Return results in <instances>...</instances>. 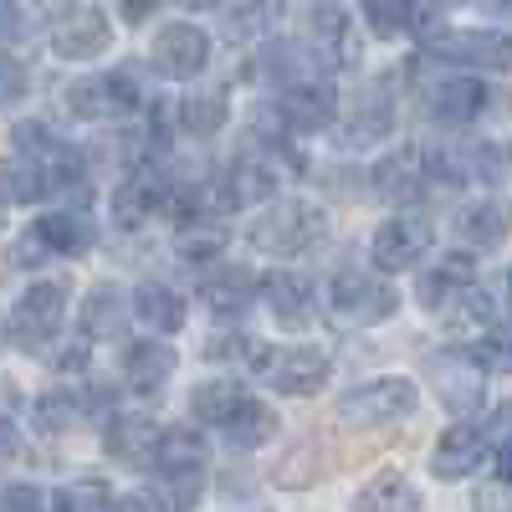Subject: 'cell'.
Segmentation results:
<instances>
[{"instance_id":"83f0119b","label":"cell","mask_w":512,"mask_h":512,"mask_svg":"<svg viewBox=\"0 0 512 512\" xmlns=\"http://www.w3.org/2000/svg\"><path fill=\"white\" fill-rule=\"evenodd\" d=\"M472 282H477V267H472V256L451 251V256H441V262H436L431 272L420 277V303L436 313V308L446 303V297H456L461 287H472Z\"/></svg>"},{"instance_id":"f6af8a7d","label":"cell","mask_w":512,"mask_h":512,"mask_svg":"<svg viewBox=\"0 0 512 512\" xmlns=\"http://www.w3.org/2000/svg\"><path fill=\"white\" fill-rule=\"evenodd\" d=\"M16 451H21V436H16V425L0 415V461H11Z\"/></svg>"},{"instance_id":"5bb4252c","label":"cell","mask_w":512,"mask_h":512,"mask_svg":"<svg viewBox=\"0 0 512 512\" xmlns=\"http://www.w3.org/2000/svg\"><path fill=\"white\" fill-rule=\"evenodd\" d=\"M113 47V26L98 6H72L52 21V52L62 62H93Z\"/></svg>"},{"instance_id":"9a60e30c","label":"cell","mask_w":512,"mask_h":512,"mask_svg":"<svg viewBox=\"0 0 512 512\" xmlns=\"http://www.w3.org/2000/svg\"><path fill=\"white\" fill-rule=\"evenodd\" d=\"M420 103H425V113H431L436 123L461 128V123H472L487 108V88L477 77H466V72H441V77H431L420 88Z\"/></svg>"},{"instance_id":"e0dca14e","label":"cell","mask_w":512,"mask_h":512,"mask_svg":"<svg viewBox=\"0 0 512 512\" xmlns=\"http://www.w3.org/2000/svg\"><path fill=\"white\" fill-rule=\"evenodd\" d=\"M308 47L323 67H349L359 57L354 47V26H349V11L338 0H318L308 11Z\"/></svg>"},{"instance_id":"f5cc1de1","label":"cell","mask_w":512,"mask_h":512,"mask_svg":"<svg viewBox=\"0 0 512 512\" xmlns=\"http://www.w3.org/2000/svg\"><path fill=\"white\" fill-rule=\"evenodd\" d=\"M0 221H6V200H0Z\"/></svg>"},{"instance_id":"4316f807","label":"cell","mask_w":512,"mask_h":512,"mask_svg":"<svg viewBox=\"0 0 512 512\" xmlns=\"http://www.w3.org/2000/svg\"><path fill=\"white\" fill-rule=\"evenodd\" d=\"M354 512H420V492L400 472H379L354 492Z\"/></svg>"},{"instance_id":"44dd1931","label":"cell","mask_w":512,"mask_h":512,"mask_svg":"<svg viewBox=\"0 0 512 512\" xmlns=\"http://www.w3.org/2000/svg\"><path fill=\"white\" fill-rule=\"evenodd\" d=\"M159 436H164V431H159L149 415H113L103 446H108V456L123 461V466H154Z\"/></svg>"},{"instance_id":"c3c4849f","label":"cell","mask_w":512,"mask_h":512,"mask_svg":"<svg viewBox=\"0 0 512 512\" xmlns=\"http://www.w3.org/2000/svg\"><path fill=\"white\" fill-rule=\"evenodd\" d=\"M113 512H149V502L144 497H123V502H113Z\"/></svg>"},{"instance_id":"d6986e66","label":"cell","mask_w":512,"mask_h":512,"mask_svg":"<svg viewBox=\"0 0 512 512\" xmlns=\"http://www.w3.org/2000/svg\"><path fill=\"white\" fill-rule=\"evenodd\" d=\"M395 128V108L384 93H364L344 118H333V139L344 144V149H374L384 134Z\"/></svg>"},{"instance_id":"bcb514c9","label":"cell","mask_w":512,"mask_h":512,"mask_svg":"<svg viewBox=\"0 0 512 512\" xmlns=\"http://www.w3.org/2000/svg\"><path fill=\"white\" fill-rule=\"evenodd\" d=\"M154 6H159V0H123V21H134V26H139V21L154 16Z\"/></svg>"},{"instance_id":"8992f818","label":"cell","mask_w":512,"mask_h":512,"mask_svg":"<svg viewBox=\"0 0 512 512\" xmlns=\"http://www.w3.org/2000/svg\"><path fill=\"white\" fill-rule=\"evenodd\" d=\"M395 308H400V292L374 272H338L328 287V313L344 328L384 323V318H395Z\"/></svg>"},{"instance_id":"ee69618b","label":"cell","mask_w":512,"mask_h":512,"mask_svg":"<svg viewBox=\"0 0 512 512\" xmlns=\"http://www.w3.org/2000/svg\"><path fill=\"white\" fill-rule=\"evenodd\" d=\"M492 472H497L502 487H512V441H497V451H492Z\"/></svg>"},{"instance_id":"484cf974","label":"cell","mask_w":512,"mask_h":512,"mask_svg":"<svg viewBox=\"0 0 512 512\" xmlns=\"http://www.w3.org/2000/svg\"><path fill=\"white\" fill-rule=\"evenodd\" d=\"M128 313H134V297H123L118 287H93L88 303H82V333L88 338H118Z\"/></svg>"},{"instance_id":"cb8c5ba5","label":"cell","mask_w":512,"mask_h":512,"mask_svg":"<svg viewBox=\"0 0 512 512\" xmlns=\"http://www.w3.org/2000/svg\"><path fill=\"white\" fill-rule=\"evenodd\" d=\"M262 297L277 313V323L287 328H308L313 323V282L303 272H267L262 277Z\"/></svg>"},{"instance_id":"2e32d148","label":"cell","mask_w":512,"mask_h":512,"mask_svg":"<svg viewBox=\"0 0 512 512\" xmlns=\"http://www.w3.org/2000/svg\"><path fill=\"white\" fill-rule=\"evenodd\" d=\"M425 251H431V226H425V216H390L369 241V256H374L379 272H410Z\"/></svg>"},{"instance_id":"9c48e42d","label":"cell","mask_w":512,"mask_h":512,"mask_svg":"<svg viewBox=\"0 0 512 512\" xmlns=\"http://www.w3.org/2000/svg\"><path fill=\"white\" fill-rule=\"evenodd\" d=\"M415 384L410 379H369L359 390H349L338 400V420L354 425V431H379V425H395L415 410Z\"/></svg>"},{"instance_id":"60d3db41","label":"cell","mask_w":512,"mask_h":512,"mask_svg":"<svg viewBox=\"0 0 512 512\" xmlns=\"http://www.w3.org/2000/svg\"><path fill=\"white\" fill-rule=\"evenodd\" d=\"M31 36V11L21 0H0V47H16Z\"/></svg>"},{"instance_id":"52a82bcc","label":"cell","mask_w":512,"mask_h":512,"mask_svg":"<svg viewBox=\"0 0 512 512\" xmlns=\"http://www.w3.org/2000/svg\"><path fill=\"white\" fill-rule=\"evenodd\" d=\"M93 246V221L77 216V210H52V216H36L21 241H16V262L21 267H41L52 256H82Z\"/></svg>"},{"instance_id":"816d5d0a","label":"cell","mask_w":512,"mask_h":512,"mask_svg":"<svg viewBox=\"0 0 512 512\" xmlns=\"http://www.w3.org/2000/svg\"><path fill=\"white\" fill-rule=\"evenodd\" d=\"M436 6H461V0H436Z\"/></svg>"},{"instance_id":"8fae6325","label":"cell","mask_w":512,"mask_h":512,"mask_svg":"<svg viewBox=\"0 0 512 512\" xmlns=\"http://www.w3.org/2000/svg\"><path fill=\"white\" fill-rule=\"evenodd\" d=\"M436 185V169H431V149H390L374 164V190L390 200V205H420V195Z\"/></svg>"},{"instance_id":"f546056e","label":"cell","mask_w":512,"mask_h":512,"mask_svg":"<svg viewBox=\"0 0 512 512\" xmlns=\"http://www.w3.org/2000/svg\"><path fill=\"white\" fill-rule=\"evenodd\" d=\"M134 318H144L154 333H180V328H185V303H180L175 287L144 282V287L134 292Z\"/></svg>"},{"instance_id":"ffe728a7","label":"cell","mask_w":512,"mask_h":512,"mask_svg":"<svg viewBox=\"0 0 512 512\" xmlns=\"http://www.w3.org/2000/svg\"><path fill=\"white\" fill-rule=\"evenodd\" d=\"M169 180H159L154 169H139V175H128L118 190H113V221L123 226V231H139L154 210H164V200H169Z\"/></svg>"},{"instance_id":"8d00e7d4","label":"cell","mask_w":512,"mask_h":512,"mask_svg":"<svg viewBox=\"0 0 512 512\" xmlns=\"http://www.w3.org/2000/svg\"><path fill=\"white\" fill-rule=\"evenodd\" d=\"M200 487H205V472H175V477H159L154 482V502L164 512H190L200 502Z\"/></svg>"},{"instance_id":"3957f363","label":"cell","mask_w":512,"mask_h":512,"mask_svg":"<svg viewBox=\"0 0 512 512\" xmlns=\"http://www.w3.org/2000/svg\"><path fill=\"white\" fill-rule=\"evenodd\" d=\"M323 231H328L323 210H318L313 200H303V195H287V200H272L262 216H256L251 246H262V251H272V256H297V251L318 246Z\"/></svg>"},{"instance_id":"6da1fadb","label":"cell","mask_w":512,"mask_h":512,"mask_svg":"<svg viewBox=\"0 0 512 512\" xmlns=\"http://www.w3.org/2000/svg\"><path fill=\"white\" fill-rule=\"evenodd\" d=\"M82 169H88V159H82L77 144H67L62 134H52L47 123H16L11 128V169H6V190L16 200H52L62 190H77L82 185Z\"/></svg>"},{"instance_id":"d4e9b609","label":"cell","mask_w":512,"mask_h":512,"mask_svg":"<svg viewBox=\"0 0 512 512\" xmlns=\"http://www.w3.org/2000/svg\"><path fill=\"white\" fill-rule=\"evenodd\" d=\"M256 292H262V282H256L246 267H221L216 277L205 282V303H210L216 318H241L256 303Z\"/></svg>"},{"instance_id":"7bdbcfd3","label":"cell","mask_w":512,"mask_h":512,"mask_svg":"<svg viewBox=\"0 0 512 512\" xmlns=\"http://www.w3.org/2000/svg\"><path fill=\"white\" fill-rule=\"evenodd\" d=\"M21 88H26V77H21V67H16V62H6V57H0V108H6V103H16V98H21Z\"/></svg>"},{"instance_id":"7dc6e473","label":"cell","mask_w":512,"mask_h":512,"mask_svg":"<svg viewBox=\"0 0 512 512\" xmlns=\"http://www.w3.org/2000/svg\"><path fill=\"white\" fill-rule=\"evenodd\" d=\"M492 436H497V441H512V400L497 410V420H492Z\"/></svg>"},{"instance_id":"30bf717a","label":"cell","mask_w":512,"mask_h":512,"mask_svg":"<svg viewBox=\"0 0 512 512\" xmlns=\"http://www.w3.org/2000/svg\"><path fill=\"white\" fill-rule=\"evenodd\" d=\"M425 52L446 67L507 72L512 67V36L507 31H425Z\"/></svg>"},{"instance_id":"603a6c76","label":"cell","mask_w":512,"mask_h":512,"mask_svg":"<svg viewBox=\"0 0 512 512\" xmlns=\"http://www.w3.org/2000/svg\"><path fill=\"white\" fill-rule=\"evenodd\" d=\"M507 231H512V205H507L502 195L472 200V205H466L461 216H456V236L472 246V251H492V246H502Z\"/></svg>"},{"instance_id":"d6a6232c","label":"cell","mask_w":512,"mask_h":512,"mask_svg":"<svg viewBox=\"0 0 512 512\" xmlns=\"http://www.w3.org/2000/svg\"><path fill=\"white\" fill-rule=\"evenodd\" d=\"M175 123L185 128V134H195V139L216 134V128L226 123V93H185L175 103Z\"/></svg>"},{"instance_id":"ac0fdd59","label":"cell","mask_w":512,"mask_h":512,"mask_svg":"<svg viewBox=\"0 0 512 512\" xmlns=\"http://www.w3.org/2000/svg\"><path fill=\"white\" fill-rule=\"evenodd\" d=\"M277 118H282L287 128H297V134H313V128H333V118H338V98L328 93V82L303 77V82H292V88H282V98H277Z\"/></svg>"},{"instance_id":"836d02e7","label":"cell","mask_w":512,"mask_h":512,"mask_svg":"<svg viewBox=\"0 0 512 512\" xmlns=\"http://www.w3.org/2000/svg\"><path fill=\"white\" fill-rule=\"evenodd\" d=\"M441 313V323H451V328H477V323H492V313H497V303L472 282V287H461L456 297H446V303L436 308Z\"/></svg>"},{"instance_id":"ab89813d","label":"cell","mask_w":512,"mask_h":512,"mask_svg":"<svg viewBox=\"0 0 512 512\" xmlns=\"http://www.w3.org/2000/svg\"><path fill=\"white\" fill-rule=\"evenodd\" d=\"M472 354H477L482 369H492V374H512V323L487 328V338H482Z\"/></svg>"},{"instance_id":"681fc988","label":"cell","mask_w":512,"mask_h":512,"mask_svg":"<svg viewBox=\"0 0 512 512\" xmlns=\"http://www.w3.org/2000/svg\"><path fill=\"white\" fill-rule=\"evenodd\" d=\"M185 6H190V11H216L221 0H185Z\"/></svg>"},{"instance_id":"db71d44e","label":"cell","mask_w":512,"mask_h":512,"mask_svg":"<svg viewBox=\"0 0 512 512\" xmlns=\"http://www.w3.org/2000/svg\"><path fill=\"white\" fill-rule=\"evenodd\" d=\"M507 292H512V277H507Z\"/></svg>"},{"instance_id":"d590c367","label":"cell","mask_w":512,"mask_h":512,"mask_svg":"<svg viewBox=\"0 0 512 512\" xmlns=\"http://www.w3.org/2000/svg\"><path fill=\"white\" fill-rule=\"evenodd\" d=\"M364 16L379 36L420 31V0H364Z\"/></svg>"},{"instance_id":"1f68e13d","label":"cell","mask_w":512,"mask_h":512,"mask_svg":"<svg viewBox=\"0 0 512 512\" xmlns=\"http://www.w3.org/2000/svg\"><path fill=\"white\" fill-rule=\"evenodd\" d=\"M154 472L159 477H175V472H205V441L195 431H164L159 451H154Z\"/></svg>"},{"instance_id":"f907efd6","label":"cell","mask_w":512,"mask_h":512,"mask_svg":"<svg viewBox=\"0 0 512 512\" xmlns=\"http://www.w3.org/2000/svg\"><path fill=\"white\" fill-rule=\"evenodd\" d=\"M487 11H512V0H487Z\"/></svg>"},{"instance_id":"f1b7e54d","label":"cell","mask_w":512,"mask_h":512,"mask_svg":"<svg viewBox=\"0 0 512 512\" xmlns=\"http://www.w3.org/2000/svg\"><path fill=\"white\" fill-rule=\"evenodd\" d=\"M169 374H175V354L164 344H128L123 349V379L134 384L139 395H154Z\"/></svg>"},{"instance_id":"4fadbf2b","label":"cell","mask_w":512,"mask_h":512,"mask_svg":"<svg viewBox=\"0 0 512 512\" xmlns=\"http://www.w3.org/2000/svg\"><path fill=\"white\" fill-rule=\"evenodd\" d=\"M425 374H431V384H436V395H441L446 410L472 415V410L482 405V374H487V369L477 364L472 349H446V354H436L431 364H425Z\"/></svg>"},{"instance_id":"4dcf8cb0","label":"cell","mask_w":512,"mask_h":512,"mask_svg":"<svg viewBox=\"0 0 512 512\" xmlns=\"http://www.w3.org/2000/svg\"><path fill=\"white\" fill-rule=\"evenodd\" d=\"M282 11H287V0H231V11H226V31L236 41H262L282 26Z\"/></svg>"},{"instance_id":"ba28073f","label":"cell","mask_w":512,"mask_h":512,"mask_svg":"<svg viewBox=\"0 0 512 512\" xmlns=\"http://www.w3.org/2000/svg\"><path fill=\"white\" fill-rule=\"evenodd\" d=\"M144 103V82L134 67H113V72H98V77H82L67 88V108L72 118H123V113H139Z\"/></svg>"},{"instance_id":"7a4b0ae2","label":"cell","mask_w":512,"mask_h":512,"mask_svg":"<svg viewBox=\"0 0 512 512\" xmlns=\"http://www.w3.org/2000/svg\"><path fill=\"white\" fill-rule=\"evenodd\" d=\"M190 410H195V420L210 425V431H221L226 446H236V451H251V446L277 436V410L267 400L246 395L241 384H226V379L200 384L190 395Z\"/></svg>"},{"instance_id":"f35d334b","label":"cell","mask_w":512,"mask_h":512,"mask_svg":"<svg viewBox=\"0 0 512 512\" xmlns=\"http://www.w3.org/2000/svg\"><path fill=\"white\" fill-rule=\"evenodd\" d=\"M88 410H93L88 400H77V395L57 390V395H41V400H36V425L57 436V431H67V425H72V420H82Z\"/></svg>"},{"instance_id":"7c38bea8","label":"cell","mask_w":512,"mask_h":512,"mask_svg":"<svg viewBox=\"0 0 512 512\" xmlns=\"http://www.w3.org/2000/svg\"><path fill=\"white\" fill-rule=\"evenodd\" d=\"M149 62H154L159 77L190 82V77H200L205 62H210V36H205L200 26H190V21H169V26H159V36H154Z\"/></svg>"},{"instance_id":"5b68a950","label":"cell","mask_w":512,"mask_h":512,"mask_svg":"<svg viewBox=\"0 0 512 512\" xmlns=\"http://www.w3.org/2000/svg\"><path fill=\"white\" fill-rule=\"evenodd\" d=\"M62 313H67V282H62V277L31 282V287L16 297L11 318H6V338H11L16 349H26V354H41V349L57 338Z\"/></svg>"},{"instance_id":"7402d4cb","label":"cell","mask_w":512,"mask_h":512,"mask_svg":"<svg viewBox=\"0 0 512 512\" xmlns=\"http://www.w3.org/2000/svg\"><path fill=\"white\" fill-rule=\"evenodd\" d=\"M482 456H487V436L477 431V425H451V431L436 441V451H431V472L436 477H446V482H456V477H472L477 466H482Z\"/></svg>"},{"instance_id":"277c9868","label":"cell","mask_w":512,"mask_h":512,"mask_svg":"<svg viewBox=\"0 0 512 512\" xmlns=\"http://www.w3.org/2000/svg\"><path fill=\"white\" fill-rule=\"evenodd\" d=\"M246 369L262 384H272L277 395H318L333 374L323 349H272V344H251Z\"/></svg>"},{"instance_id":"e575fe53","label":"cell","mask_w":512,"mask_h":512,"mask_svg":"<svg viewBox=\"0 0 512 512\" xmlns=\"http://www.w3.org/2000/svg\"><path fill=\"white\" fill-rule=\"evenodd\" d=\"M175 251L185 262H216L226 251V231L216 221H190V226H175Z\"/></svg>"},{"instance_id":"74e56055","label":"cell","mask_w":512,"mask_h":512,"mask_svg":"<svg viewBox=\"0 0 512 512\" xmlns=\"http://www.w3.org/2000/svg\"><path fill=\"white\" fill-rule=\"evenodd\" d=\"M57 512H113V492H108V482H98V477L67 482V487L57 492Z\"/></svg>"},{"instance_id":"b9f144b4","label":"cell","mask_w":512,"mask_h":512,"mask_svg":"<svg viewBox=\"0 0 512 512\" xmlns=\"http://www.w3.org/2000/svg\"><path fill=\"white\" fill-rule=\"evenodd\" d=\"M0 512H41V492L26 482H0Z\"/></svg>"}]
</instances>
